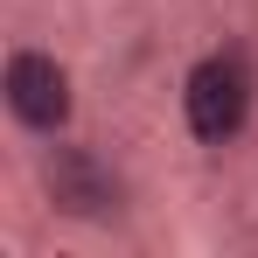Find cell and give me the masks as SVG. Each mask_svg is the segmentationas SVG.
Segmentation results:
<instances>
[{
	"instance_id": "cell-3",
	"label": "cell",
	"mask_w": 258,
	"mask_h": 258,
	"mask_svg": "<svg viewBox=\"0 0 258 258\" xmlns=\"http://www.w3.org/2000/svg\"><path fill=\"white\" fill-rule=\"evenodd\" d=\"M42 203L63 216V223L98 230V223H112V216L126 210V181H119V168H112L105 154H91V147H77V140L63 133L42 154Z\"/></svg>"
},
{
	"instance_id": "cell-1",
	"label": "cell",
	"mask_w": 258,
	"mask_h": 258,
	"mask_svg": "<svg viewBox=\"0 0 258 258\" xmlns=\"http://www.w3.org/2000/svg\"><path fill=\"white\" fill-rule=\"evenodd\" d=\"M251 105H258V70L244 63V49H210V56L188 63V77H181V126L203 147H230L251 126Z\"/></svg>"
},
{
	"instance_id": "cell-2",
	"label": "cell",
	"mask_w": 258,
	"mask_h": 258,
	"mask_svg": "<svg viewBox=\"0 0 258 258\" xmlns=\"http://www.w3.org/2000/svg\"><path fill=\"white\" fill-rule=\"evenodd\" d=\"M0 105H7V119L21 133H35V140H63L70 119H77V84H70V63L56 56V49H7V63H0Z\"/></svg>"
}]
</instances>
